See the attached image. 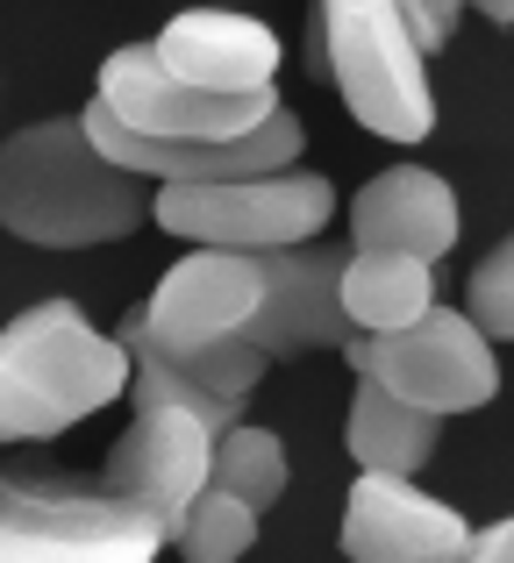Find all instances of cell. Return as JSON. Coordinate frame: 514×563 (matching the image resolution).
Returning <instances> with one entry per match:
<instances>
[{"label":"cell","instance_id":"1","mask_svg":"<svg viewBox=\"0 0 514 563\" xmlns=\"http://www.w3.org/2000/svg\"><path fill=\"white\" fill-rule=\"evenodd\" d=\"M157 214V186L108 165L79 114L29 122L0 143V229L36 250H86L143 229Z\"/></svg>","mask_w":514,"mask_h":563},{"label":"cell","instance_id":"2","mask_svg":"<svg viewBox=\"0 0 514 563\" xmlns=\"http://www.w3.org/2000/svg\"><path fill=\"white\" fill-rule=\"evenodd\" d=\"M129 350L72 300H43L0 329V442H43L129 399Z\"/></svg>","mask_w":514,"mask_h":563},{"label":"cell","instance_id":"3","mask_svg":"<svg viewBox=\"0 0 514 563\" xmlns=\"http://www.w3.org/2000/svg\"><path fill=\"white\" fill-rule=\"evenodd\" d=\"M321 29V71L336 79L350 122L386 143H422L436 129L429 57L407 36L401 0H329L315 14Z\"/></svg>","mask_w":514,"mask_h":563},{"label":"cell","instance_id":"4","mask_svg":"<svg viewBox=\"0 0 514 563\" xmlns=\"http://www.w3.org/2000/svg\"><path fill=\"white\" fill-rule=\"evenodd\" d=\"M172 542L157 521L86 478L0 471V563H157Z\"/></svg>","mask_w":514,"mask_h":563},{"label":"cell","instance_id":"5","mask_svg":"<svg viewBox=\"0 0 514 563\" xmlns=\"http://www.w3.org/2000/svg\"><path fill=\"white\" fill-rule=\"evenodd\" d=\"M329 214H336V186L321 172H278V179H237V186H157L151 221L194 250L272 257V250L321 243Z\"/></svg>","mask_w":514,"mask_h":563},{"label":"cell","instance_id":"6","mask_svg":"<svg viewBox=\"0 0 514 563\" xmlns=\"http://www.w3.org/2000/svg\"><path fill=\"white\" fill-rule=\"evenodd\" d=\"M350 372L386 385L393 399H407V407L422 413H472L486 407L493 393H501V364H493V335L479 329L464 307H436L422 329L407 335H358V343L343 350Z\"/></svg>","mask_w":514,"mask_h":563},{"label":"cell","instance_id":"7","mask_svg":"<svg viewBox=\"0 0 514 563\" xmlns=\"http://www.w3.org/2000/svg\"><path fill=\"white\" fill-rule=\"evenodd\" d=\"M94 100L129 136H151V143H243L278 114V93L222 100V93H200V86L172 79L151 43H122V51L100 65Z\"/></svg>","mask_w":514,"mask_h":563},{"label":"cell","instance_id":"8","mask_svg":"<svg viewBox=\"0 0 514 563\" xmlns=\"http://www.w3.org/2000/svg\"><path fill=\"white\" fill-rule=\"evenodd\" d=\"M215 428L186 407H143L136 421L122 428V442L100 464V485H108L122 507H136L143 521L165 528V542L186 528L194 499L208 493L215 478Z\"/></svg>","mask_w":514,"mask_h":563},{"label":"cell","instance_id":"9","mask_svg":"<svg viewBox=\"0 0 514 563\" xmlns=\"http://www.w3.org/2000/svg\"><path fill=\"white\" fill-rule=\"evenodd\" d=\"M258 307H264L258 257L194 250V257H179L165 278H157V292L136 307V321H143V335L165 343V350H215V343L251 335Z\"/></svg>","mask_w":514,"mask_h":563},{"label":"cell","instance_id":"10","mask_svg":"<svg viewBox=\"0 0 514 563\" xmlns=\"http://www.w3.org/2000/svg\"><path fill=\"white\" fill-rule=\"evenodd\" d=\"M264 272V307L251 321V343L264 357H307V350H350L358 329L343 314V272L350 250L336 243H307V250H272L258 257Z\"/></svg>","mask_w":514,"mask_h":563},{"label":"cell","instance_id":"11","mask_svg":"<svg viewBox=\"0 0 514 563\" xmlns=\"http://www.w3.org/2000/svg\"><path fill=\"white\" fill-rule=\"evenodd\" d=\"M472 542H479L472 521L444 499H429L415 478H364L358 471L343 507L350 563H464Z\"/></svg>","mask_w":514,"mask_h":563},{"label":"cell","instance_id":"12","mask_svg":"<svg viewBox=\"0 0 514 563\" xmlns=\"http://www.w3.org/2000/svg\"><path fill=\"white\" fill-rule=\"evenodd\" d=\"M151 51L172 79L200 86V93H222V100L272 93V71H278V36L264 22H251V14H229V8L172 14Z\"/></svg>","mask_w":514,"mask_h":563},{"label":"cell","instance_id":"13","mask_svg":"<svg viewBox=\"0 0 514 563\" xmlns=\"http://www.w3.org/2000/svg\"><path fill=\"white\" fill-rule=\"evenodd\" d=\"M450 243H458V192L429 165H393L379 179H364L358 200H350V250L436 264L450 257Z\"/></svg>","mask_w":514,"mask_h":563},{"label":"cell","instance_id":"14","mask_svg":"<svg viewBox=\"0 0 514 563\" xmlns=\"http://www.w3.org/2000/svg\"><path fill=\"white\" fill-rule=\"evenodd\" d=\"M343 442H350V456H358L364 478H415V471L436 456V442H444V421L422 413V407H407V399H393L386 385L358 378Z\"/></svg>","mask_w":514,"mask_h":563},{"label":"cell","instance_id":"15","mask_svg":"<svg viewBox=\"0 0 514 563\" xmlns=\"http://www.w3.org/2000/svg\"><path fill=\"white\" fill-rule=\"evenodd\" d=\"M343 314L358 335H407L436 314V272L415 257H379V250H350L343 272Z\"/></svg>","mask_w":514,"mask_h":563},{"label":"cell","instance_id":"16","mask_svg":"<svg viewBox=\"0 0 514 563\" xmlns=\"http://www.w3.org/2000/svg\"><path fill=\"white\" fill-rule=\"evenodd\" d=\"M215 493H229V499H243V507H272L278 493H286V450H278V435L272 428H229L222 442H215Z\"/></svg>","mask_w":514,"mask_h":563},{"label":"cell","instance_id":"17","mask_svg":"<svg viewBox=\"0 0 514 563\" xmlns=\"http://www.w3.org/2000/svg\"><path fill=\"white\" fill-rule=\"evenodd\" d=\"M258 542V507H243V499L229 493H200L194 514H186V528L172 536V550H179L186 563H237L243 550Z\"/></svg>","mask_w":514,"mask_h":563},{"label":"cell","instance_id":"18","mask_svg":"<svg viewBox=\"0 0 514 563\" xmlns=\"http://www.w3.org/2000/svg\"><path fill=\"white\" fill-rule=\"evenodd\" d=\"M464 314H472L493 343H514V235L493 243L486 257L472 264V278H464Z\"/></svg>","mask_w":514,"mask_h":563},{"label":"cell","instance_id":"19","mask_svg":"<svg viewBox=\"0 0 514 563\" xmlns=\"http://www.w3.org/2000/svg\"><path fill=\"white\" fill-rule=\"evenodd\" d=\"M401 14H407V36L422 43V57H436L450 43V29H458V8H450V0H401Z\"/></svg>","mask_w":514,"mask_h":563},{"label":"cell","instance_id":"20","mask_svg":"<svg viewBox=\"0 0 514 563\" xmlns=\"http://www.w3.org/2000/svg\"><path fill=\"white\" fill-rule=\"evenodd\" d=\"M464 563H514V514H507V521H493L486 536L472 542V556H464Z\"/></svg>","mask_w":514,"mask_h":563}]
</instances>
